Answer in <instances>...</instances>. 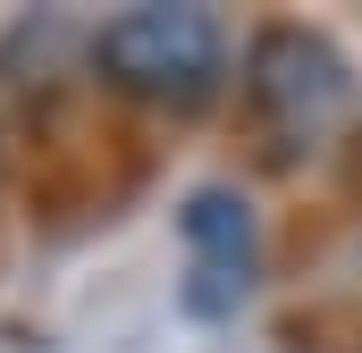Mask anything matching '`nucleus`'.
<instances>
[{
  "mask_svg": "<svg viewBox=\"0 0 362 353\" xmlns=\"http://www.w3.org/2000/svg\"><path fill=\"white\" fill-rule=\"evenodd\" d=\"M245 109L278 160H312L354 118V68L320 25H262L245 51Z\"/></svg>",
  "mask_w": 362,
  "mask_h": 353,
  "instance_id": "nucleus-1",
  "label": "nucleus"
},
{
  "mask_svg": "<svg viewBox=\"0 0 362 353\" xmlns=\"http://www.w3.org/2000/svg\"><path fill=\"white\" fill-rule=\"evenodd\" d=\"M93 68L152 109H202L228 85V25L211 8H118L93 34Z\"/></svg>",
  "mask_w": 362,
  "mask_h": 353,
  "instance_id": "nucleus-2",
  "label": "nucleus"
},
{
  "mask_svg": "<svg viewBox=\"0 0 362 353\" xmlns=\"http://www.w3.org/2000/svg\"><path fill=\"white\" fill-rule=\"evenodd\" d=\"M185 236V311L194 320H228L245 311L253 277H262V219L236 185H194L177 210Z\"/></svg>",
  "mask_w": 362,
  "mask_h": 353,
  "instance_id": "nucleus-3",
  "label": "nucleus"
}]
</instances>
